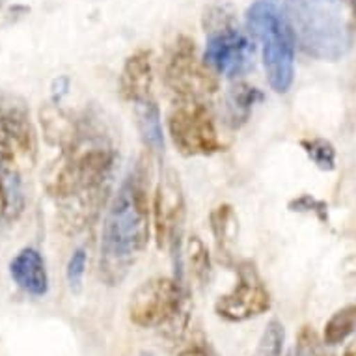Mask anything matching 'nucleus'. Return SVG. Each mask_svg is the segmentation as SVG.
Segmentation results:
<instances>
[{"label": "nucleus", "instance_id": "0eeeda50", "mask_svg": "<svg viewBox=\"0 0 356 356\" xmlns=\"http://www.w3.org/2000/svg\"><path fill=\"white\" fill-rule=\"evenodd\" d=\"M164 84L179 101H204L218 90L215 71L200 58L196 43L179 35L164 62Z\"/></svg>", "mask_w": 356, "mask_h": 356}, {"label": "nucleus", "instance_id": "39448f33", "mask_svg": "<svg viewBox=\"0 0 356 356\" xmlns=\"http://www.w3.org/2000/svg\"><path fill=\"white\" fill-rule=\"evenodd\" d=\"M205 51L204 62L218 75L229 79L245 75L254 62V40L235 23L228 6H215L204 15Z\"/></svg>", "mask_w": 356, "mask_h": 356}, {"label": "nucleus", "instance_id": "4468645a", "mask_svg": "<svg viewBox=\"0 0 356 356\" xmlns=\"http://www.w3.org/2000/svg\"><path fill=\"white\" fill-rule=\"evenodd\" d=\"M263 101L261 90L256 86H250L246 82H235L229 88L226 99H224V122L232 129H241L248 120L254 111V106Z\"/></svg>", "mask_w": 356, "mask_h": 356}, {"label": "nucleus", "instance_id": "a211bd4d", "mask_svg": "<svg viewBox=\"0 0 356 356\" xmlns=\"http://www.w3.org/2000/svg\"><path fill=\"white\" fill-rule=\"evenodd\" d=\"M286 343V327L280 319H270L267 327L263 328L261 336L250 356H282Z\"/></svg>", "mask_w": 356, "mask_h": 356}, {"label": "nucleus", "instance_id": "423d86ee", "mask_svg": "<svg viewBox=\"0 0 356 356\" xmlns=\"http://www.w3.org/2000/svg\"><path fill=\"white\" fill-rule=\"evenodd\" d=\"M38 161V136L26 101L0 90V170L21 175Z\"/></svg>", "mask_w": 356, "mask_h": 356}, {"label": "nucleus", "instance_id": "4be33fe9", "mask_svg": "<svg viewBox=\"0 0 356 356\" xmlns=\"http://www.w3.org/2000/svg\"><path fill=\"white\" fill-rule=\"evenodd\" d=\"M86 250L84 248H76L71 254L67 267H65V278H67V286L73 293H79L82 289V282H84V273H86Z\"/></svg>", "mask_w": 356, "mask_h": 356}, {"label": "nucleus", "instance_id": "5701e85b", "mask_svg": "<svg viewBox=\"0 0 356 356\" xmlns=\"http://www.w3.org/2000/svg\"><path fill=\"white\" fill-rule=\"evenodd\" d=\"M289 209L298 211V213H314L321 222L328 220L327 204L321 202V200L314 198V196H309V194H302V196L291 200L289 202Z\"/></svg>", "mask_w": 356, "mask_h": 356}, {"label": "nucleus", "instance_id": "6ab92c4d", "mask_svg": "<svg viewBox=\"0 0 356 356\" xmlns=\"http://www.w3.org/2000/svg\"><path fill=\"white\" fill-rule=\"evenodd\" d=\"M300 147L309 161L323 172H332L336 168V149L325 138H304L300 140Z\"/></svg>", "mask_w": 356, "mask_h": 356}, {"label": "nucleus", "instance_id": "412c9836", "mask_svg": "<svg viewBox=\"0 0 356 356\" xmlns=\"http://www.w3.org/2000/svg\"><path fill=\"white\" fill-rule=\"evenodd\" d=\"M175 345H177V356H218L209 339L200 330L187 332L179 341H175Z\"/></svg>", "mask_w": 356, "mask_h": 356}, {"label": "nucleus", "instance_id": "7ed1b4c3", "mask_svg": "<svg viewBox=\"0 0 356 356\" xmlns=\"http://www.w3.org/2000/svg\"><path fill=\"white\" fill-rule=\"evenodd\" d=\"M246 30L261 47L270 88L286 94L295 79L297 35L284 8L276 0H254L246 10Z\"/></svg>", "mask_w": 356, "mask_h": 356}, {"label": "nucleus", "instance_id": "f03ea898", "mask_svg": "<svg viewBox=\"0 0 356 356\" xmlns=\"http://www.w3.org/2000/svg\"><path fill=\"white\" fill-rule=\"evenodd\" d=\"M297 43L312 58L336 62L353 47V26L343 0H286Z\"/></svg>", "mask_w": 356, "mask_h": 356}, {"label": "nucleus", "instance_id": "cd10ccee", "mask_svg": "<svg viewBox=\"0 0 356 356\" xmlns=\"http://www.w3.org/2000/svg\"><path fill=\"white\" fill-rule=\"evenodd\" d=\"M138 356H157V355H153V353H140Z\"/></svg>", "mask_w": 356, "mask_h": 356}, {"label": "nucleus", "instance_id": "f257e3e1", "mask_svg": "<svg viewBox=\"0 0 356 356\" xmlns=\"http://www.w3.org/2000/svg\"><path fill=\"white\" fill-rule=\"evenodd\" d=\"M149 170L144 161L123 179L114 194L101 234L99 276L106 286H120L149 241Z\"/></svg>", "mask_w": 356, "mask_h": 356}, {"label": "nucleus", "instance_id": "f3484780", "mask_svg": "<svg viewBox=\"0 0 356 356\" xmlns=\"http://www.w3.org/2000/svg\"><path fill=\"white\" fill-rule=\"evenodd\" d=\"M356 330V302L338 309L325 325L323 330V339L325 343L334 347V345L343 343L350 334Z\"/></svg>", "mask_w": 356, "mask_h": 356}, {"label": "nucleus", "instance_id": "ddd939ff", "mask_svg": "<svg viewBox=\"0 0 356 356\" xmlns=\"http://www.w3.org/2000/svg\"><path fill=\"white\" fill-rule=\"evenodd\" d=\"M40 120L45 138L60 152H71L81 142L84 129L58 105H47L40 111Z\"/></svg>", "mask_w": 356, "mask_h": 356}, {"label": "nucleus", "instance_id": "f8f14e48", "mask_svg": "<svg viewBox=\"0 0 356 356\" xmlns=\"http://www.w3.org/2000/svg\"><path fill=\"white\" fill-rule=\"evenodd\" d=\"M153 64L152 53L146 49L136 51L125 60L120 75V94L129 103H140L152 97Z\"/></svg>", "mask_w": 356, "mask_h": 356}, {"label": "nucleus", "instance_id": "2eb2a0df", "mask_svg": "<svg viewBox=\"0 0 356 356\" xmlns=\"http://www.w3.org/2000/svg\"><path fill=\"white\" fill-rule=\"evenodd\" d=\"M135 116L136 127H138L144 146L149 152L161 155L164 152V135L163 123H161V111H159L157 103L152 97L140 101V103H135Z\"/></svg>", "mask_w": 356, "mask_h": 356}, {"label": "nucleus", "instance_id": "b1692460", "mask_svg": "<svg viewBox=\"0 0 356 356\" xmlns=\"http://www.w3.org/2000/svg\"><path fill=\"white\" fill-rule=\"evenodd\" d=\"M317 336L314 328L302 327L297 336V341L293 345L291 353L287 356H316Z\"/></svg>", "mask_w": 356, "mask_h": 356}, {"label": "nucleus", "instance_id": "aec40b11", "mask_svg": "<svg viewBox=\"0 0 356 356\" xmlns=\"http://www.w3.org/2000/svg\"><path fill=\"white\" fill-rule=\"evenodd\" d=\"M187 254H188V265L193 270L194 278L205 286L211 278V257L207 252V246L202 243L200 237H191L187 245Z\"/></svg>", "mask_w": 356, "mask_h": 356}, {"label": "nucleus", "instance_id": "393cba45", "mask_svg": "<svg viewBox=\"0 0 356 356\" xmlns=\"http://www.w3.org/2000/svg\"><path fill=\"white\" fill-rule=\"evenodd\" d=\"M8 213V191H6V181L2 179L0 175V216Z\"/></svg>", "mask_w": 356, "mask_h": 356}, {"label": "nucleus", "instance_id": "a878e982", "mask_svg": "<svg viewBox=\"0 0 356 356\" xmlns=\"http://www.w3.org/2000/svg\"><path fill=\"white\" fill-rule=\"evenodd\" d=\"M343 356H356V341H353V343L347 345V349H345Z\"/></svg>", "mask_w": 356, "mask_h": 356}, {"label": "nucleus", "instance_id": "dca6fc26", "mask_svg": "<svg viewBox=\"0 0 356 356\" xmlns=\"http://www.w3.org/2000/svg\"><path fill=\"white\" fill-rule=\"evenodd\" d=\"M209 220L216 241V250H218L224 261H229L232 259V246L237 241V228H239L234 207L228 204L218 205V207L211 211Z\"/></svg>", "mask_w": 356, "mask_h": 356}, {"label": "nucleus", "instance_id": "20e7f679", "mask_svg": "<svg viewBox=\"0 0 356 356\" xmlns=\"http://www.w3.org/2000/svg\"><path fill=\"white\" fill-rule=\"evenodd\" d=\"M188 291L179 278H149L136 287L129 300V319L133 325L161 330L174 341L188 332Z\"/></svg>", "mask_w": 356, "mask_h": 356}, {"label": "nucleus", "instance_id": "6e6552de", "mask_svg": "<svg viewBox=\"0 0 356 356\" xmlns=\"http://www.w3.org/2000/svg\"><path fill=\"white\" fill-rule=\"evenodd\" d=\"M168 133L185 157H211L226 149L204 101H179L168 114Z\"/></svg>", "mask_w": 356, "mask_h": 356}, {"label": "nucleus", "instance_id": "1a4fd4ad", "mask_svg": "<svg viewBox=\"0 0 356 356\" xmlns=\"http://www.w3.org/2000/svg\"><path fill=\"white\" fill-rule=\"evenodd\" d=\"M235 273V286L216 298V316L228 323H245L267 314L273 306V297L256 265L252 261H241L237 263Z\"/></svg>", "mask_w": 356, "mask_h": 356}, {"label": "nucleus", "instance_id": "bb28decb", "mask_svg": "<svg viewBox=\"0 0 356 356\" xmlns=\"http://www.w3.org/2000/svg\"><path fill=\"white\" fill-rule=\"evenodd\" d=\"M347 4H349V10L353 13V17L356 19V0H347Z\"/></svg>", "mask_w": 356, "mask_h": 356}, {"label": "nucleus", "instance_id": "9d476101", "mask_svg": "<svg viewBox=\"0 0 356 356\" xmlns=\"http://www.w3.org/2000/svg\"><path fill=\"white\" fill-rule=\"evenodd\" d=\"M153 228L159 248H168L174 259H181V239L185 229V196L179 175L166 170L153 200Z\"/></svg>", "mask_w": 356, "mask_h": 356}, {"label": "nucleus", "instance_id": "9b49d317", "mask_svg": "<svg viewBox=\"0 0 356 356\" xmlns=\"http://www.w3.org/2000/svg\"><path fill=\"white\" fill-rule=\"evenodd\" d=\"M10 276L19 289L32 297H45L49 293V275L45 259L32 246H26L15 254L10 261Z\"/></svg>", "mask_w": 356, "mask_h": 356}]
</instances>
